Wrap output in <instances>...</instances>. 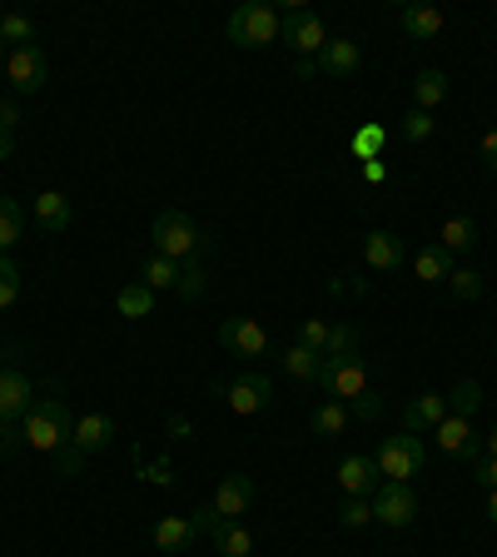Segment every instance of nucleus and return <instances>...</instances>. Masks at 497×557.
Listing matches in <instances>:
<instances>
[{
    "label": "nucleus",
    "mask_w": 497,
    "mask_h": 557,
    "mask_svg": "<svg viewBox=\"0 0 497 557\" xmlns=\"http://www.w3.org/2000/svg\"><path fill=\"white\" fill-rule=\"evenodd\" d=\"M224 30H229V46L239 50H269L274 40H284V11L264 5V0H244Z\"/></svg>",
    "instance_id": "3"
},
{
    "label": "nucleus",
    "mask_w": 497,
    "mask_h": 557,
    "mask_svg": "<svg viewBox=\"0 0 497 557\" xmlns=\"http://www.w3.org/2000/svg\"><path fill=\"white\" fill-rule=\"evenodd\" d=\"M448 418V394H418L403 404V433H433Z\"/></svg>",
    "instance_id": "16"
},
{
    "label": "nucleus",
    "mask_w": 497,
    "mask_h": 557,
    "mask_svg": "<svg viewBox=\"0 0 497 557\" xmlns=\"http://www.w3.org/2000/svg\"><path fill=\"white\" fill-rule=\"evenodd\" d=\"M413 100H418V110H428V115H433V104L448 100V75H443V70H418Z\"/></svg>",
    "instance_id": "28"
},
{
    "label": "nucleus",
    "mask_w": 497,
    "mask_h": 557,
    "mask_svg": "<svg viewBox=\"0 0 497 557\" xmlns=\"http://www.w3.org/2000/svg\"><path fill=\"white\" fill-rule=\"evenodd\" d=\"M150 239H154V255L174 259V264H189V259H204V249H209L204 230H199V224L189 220L185 209H160V214H154V230H150Z\"/></svg>",
    "instance_id": "2"
},
{
    "label": "nucleus",
    "mask_w": 497,
    "mask_h": 557,
    "mask_svg": "<svg viewBox=\"0 0 497 557\" xmlns=\"http://www.w3.org/2000/svg\"><path fill=\"white\" fill-rule=\"evenodd\" d=\"M199 528H195V518H154V528H150V543L160 547V553H189V547L199 543Z\"/></svg>",
    "instance_id": "18"
},
{
    "label": "nucleus",
    "mask_w": 497,
    "mask_h": 557,
    "mask_svg": "<svg viewBox=\"0 0 497 557\" xmlns=\"http://www.w3.org/2000/svg\"><path fill=\"white\" fill-rule=\"evenodd\" d=\"M21 299V269L11 264V255H0V313Z\"/></svg>",
    "instance_id": "37"
},
{
    "label": "nucleus",
    "mask_w": 497,
    "mask_h": 557,
    "mask_svg": "<svg viewBox=\"0 0 497 557\" xmlns=\"http://www.w3.org/2000/svg\"><path fill=\"white\" fill-rule=\"evenodd\" d=\"M403 135L408 139H433V115H428V110H418V104H413V110L403 115Z\"/></svg>",
    "instance_id": "41"
},
{
    "label": "nucleus",
    "mask_w": 497,
    "mask_h": 557,
    "mask_svg": "<svg viewBox=\"0 0 497 557\" xmlns=\"http://www.w3.org/2000/svg\"><path fill=\"white\" fill-rule=\"evenodd\" d=\"M363 259H369V269H378V274H398V269H408V249L394 230H369L363 234Z\"/></svg>",
    "instance_id": "13"
},
{
    "label": "nucleus",
    "mask_w": 497,
    "mask_h": 557,
    "mask_svg": "<svg viewBox=\"0 0 497 557\" xmlns=\"http://www.w3.org/2000/svg\"><path fill=\"white\" fill-rule=\"evenodd\" d=\"M21 433H25V448L50 453V458H55L60 448H70L75 413H70V404L60 398V383H55V388H46V398H35V404H30V413L21 418Z\"/></svg>",
    "instance_id": "1"
},
{
    "label": "nucleus",
    "mask_w": 497,
    "mask_h": 557,
    "mask_svg": "<svg viewBox=\"0 0 497 557\" xmlns=\"http://www.w3.org/2000/svg\"><path fill=\"white\" fill-rule=\"evenodd\" d=\"M284 40H289V50L299 60H319V50L328 46L324 15L309 11V5H289V11H284Z\"/></svg>",
    "instance_id": "6"
},
{
    "label": "nucleus",
    "mask_w": 497,
    "mask_h": 557,
    "mask_svg": "<svg viewBox=\"0 0 497 557\" xmlns=\"http://www.w3.org/2000/svg\"><path fill=\"white\" fill-rule=\"evenodd\" d=\"M0 40H5V46H35V21L25 11H5L0 15Z\"/></svg>",
    "instance_id": "32"
},
{
    "label": "nucleus",
    "mask_w": 497,
    "mask_h": 557,
    "mask_svg": "<svg viewBox=\"0 0 497 557\" xmlns=\"http://www.w3.org/2000/svg\"><path fill=\"white\" fill-rule=\"evenodd\" d=\"M30 404H35L30 379L21 369H11V363H0V423H21L30 413Z\"/></svg>",
    "instance_id": "12"
},
{
    "label": "nucleus",
    "mask_w": 497,
    "mask_h": 557,
    "mask_svg": "<svg viewBox=\"0 0 497 557\" xmlns=\"http://www.w3.org/2000/svg\"><path fill=\"white\" fill-rule=\"evenodd\" d=\"M448 289H452V299L473 304L477 294H483V274H477V269H452V274H448Z\"/></svg>",
    "instance_id": "35"
},
{
    "label": "nucleus",
    "mask_w": 497,
    "mask_h": 557,
    "mask_svg": "<svg viewBox=\"0 0 497 557\" xmlns=\"http://www.w3.org/2000/svg\"><path fill=\"white\" fill-rule=\"evenodd\" d=\"M254 503V478L249 473H224L220 487H214V512L220 518H244Z\"/></svg>",
    "instance_id": "17"
},
{
    "label": "nucleus",
    "mask_w": 497,
    "mask_h": 557,
    "mask_svg": "<svg viewBox=\"0 0 497 557\" xmlns=\"http://www.w3.org/2000/svg\"><path fill=\"white\" fill-rule=\"evenodd\" d=\"M11 154H15V135L11 129H0V160H11Z\"/></svg>",
    "instance_id": "49"
},
{
    "label": "nucleus",
    "mask_w": 497,
    "mask_h": 557,
    "mask_svg": "<svg viewBox=\"0 0 497 557\" xmlns=\"http://www.w3.org/2000/svg\"><path fill=\"white\" fill-rule=\"evenodd\" d=\"M50 463H55V473H60V478H75L85 463H90V458H85V453L75 448V443H70V448H60L55 458H50Z\"/></svg>",
    "instance_id": "40"
},
{
    "label": "nucleus",
    "mask_w": 497,
    "mask_h": 557,
    "mask_svg": "<svg viewBox=\"0 0 497 557\" xmlns=\"http://www.w3.org/2000/svg\"><path fill=\"white\" fill-rule=\"evenodd\" d=\"M278 363H284V373H294V379L313 383V379H319V369H324V354H319V348H303V344H289Z\"/></svg>",
    "instance_id": "25"
},
{
    "label": "nucleus",
    "mask_w": 497,
    "mask_h": 557,
    "mask_svg": "<svg viewBox=\"0 0 497 557\" xmlns=\"http://www.w3.org/2000/svg\"><path fill=\"white\" fill-rule=\"evenodd\" d=\"M477 239H483L477 220H468V214H448L443 220V249L448 255H468V249H477Z\"/></svg>",
    "instance_id": "23"
},
{
    "label": "nucleus",
    "mask_w": 497,
    "mask_h": 557,
    "mask_svg": "<svg viewBox=\"0 0 497 557\" xmlns=\"http://www.w3.org/2000/svg\"><path fill=\"white\" fill-rule=\"evenodd\" d=\"M448 274H452V255L443 244H423L413 255V278H423V284H448Z\"/></svg>",
    "instance_id": "22"
},
{
    "label": "nucleus",
    "mask_w": 497,
    "mask_h": 557,
    "mask_svg": "<svg viewBox=\"0 0 497 557\" xmlns=\"http://www.w3.org/2000/svg\"><path fill=\"white\" fill-rule=\"evenodd\" d=\"M154 299H160V294L145 289V284L135 278V284H125V289L115 294V309L125 313V319H150V313H154Z\"/></svg>",
    "instance_id": "29"
},
{
    "label": "nucleus",
    "mask_w": 497,
    "mask_h": 557,
    "mask_svg": "<svg viewBox=\"0 0 497 557\" xmlns=\"http://www.w3.org/2000/svg\"><path fill=\"white\" fill-rule=\"evenodd\" d=\"M209 543L220 547V557H254V533L239 518H220L209 528Z\"/></svg>",
    "instance_id": "20"
},
{
    "label": "nucleus",
    "mask_w": 497,
    "mask_h": 557,
    "mask_svg": "<svg viewBox=\"0 0 497 557\" xmlns=\"http://www.w3.org/2000/svg\"><path fill=\"white\" fill-rule=\"evenodd\" d=\"M115 418H104V413H85V418H75V433H70V443L90 458V453H104L110 443H115Z\"/></svg>",
    "instance_id": "19"
},
{
    "label": "nucleus",
    "mask_w": 497,
    "mask_h": 557,
    "mask_svg": "<svg viewBox=\"0 0 497 557\" xmlns=\"http://www.w3.org/2000/svg\"><path fill=\"white\" fill-rule=\"evenodd\" d=\"M299 344L324 354V344H328V324H324V319H303V324H299Z\"/></svg>",
    "instance_id": "42"
},
{
    "label": "nucleus",
    "mask_w": 497,
    "mask_h": 557,
    "mask_svg": "<svg viewBox=\"0 0 497 557\" xmlns=\"http://www.w3.org/2000/svg\"><path fill=\"white\" fill-rule=\"evenodd\" d=\"M359 174L369 180V185H383V180H388V164H383V160H363Z\"/></svg>",
    "instance_id": "46"
},
{
    "label": "nucleus",
    "mask_w": 497,
    "mask_h": 557,
    "mask_svg": "<svg viewBox=\"0 0 497 557\" xmlns=\"http://www.w3.org/2000/svg\"><path fill=\"white\" fill-rule=\"evenodd\" d=\"M0 129H11V135H15V129H21V104H15L11 95L0 100Z\"/></svg>",
    "instance_id": "44"
},
{
    "label": "nucleus",
    "mask_w": 497,
    "mask_h": 557,
    "mask_svg": "<svg viewBox=\"0 0 497 557\" xmlns=\"http://www.w3.org/2000/svg\"><path fill=\"white\" fill-rule=\"evenodd\" d=\"M487 458H497V429L487 433Z\"/></svg>",
    "instance_id": "51"
},
{
    "label": "nucleus",
    "mask_w": 497,
    "mask_h": 557,
    "mask_svg": "<svg viewBox=\"0 0 497 557\" xmlns=\"http://www.w3.org/2000/svg\"><path fill=\"white\" fill-rule=\"evenodd\" d=\"M15 453H25L21 423H0V458H15Z\"/></svg>",
    "instance_id": "43"
},
{
    "label": "nucleus",
    "mask_w": 497,
    "mask_h": 557,
    "mask_svg": "<svg viewBox=\"0 0 497 557\" xmlns=\"http://www.w3.org/2000/svg\"><path fill=\"white\" fill-rule=\"evenodd\" d=\"M220 344L229 348L234 359H259V354H264L269 348V334H264V324H259V319H224L220 324Z\"/></svg>",
    "instance_id": "10"
},
{
    "label": "nucleus",
    "mask_w": 497,
    "mask_h": 557,
    "mask_svg": "<svg viewBox=\"0 0 497 557\" xmlns=\"http://www.w3.org/2000/svg\"><path fill=\"white\" fill-rule=\"evenodd\" d=\"M477 483H483L487 493H493V487H497V458H487V453H483V458H477Z\"/></svg>",
    "instance_id": "45"
},
{
    "label": "nucleus",
    "mask_w": 497,
    "mask_h": 557,
    "mask_svg": "<svg viewBox=\"0 0 497 557\" xmlns=\"http://www.w3.org/2000/svg\"><path fill=\"white\" fill-rule=\"evenodd\" d=\"M487 518H493V528H497V487L487 493Z\"/></svg>",
    "instance_id": "50"
},
{
    "label": "nucleus",
    "mask_w": 497,
    "mask_h": 557,
    "mask_svg": "<svg viewBox=\"0 0 497 557\" xmlns=\"http://www.w3.org/2000/svg\"><path fill=\"white\" fill-rule=\"evenodd\" d=\"M433 438H438L443 458H483V438L473 433V418L448 413L438 429H433Z\"/></svg>",
    "instance_id": "11"
},
{
    "label": "nucleus",
    "mask_w": 497,
    "mask_h": 557,
    "mask_svg": "<svg viewBox=\"0 0 497 557\" xmlns=\"http://www.w3.org/2000/svg\"><path fill=\"white\" fill-rule=\"evenodd\" d=\"M398 25L408 30V40H438L448 21H443V11H433V5H403Z\"/></svg>",
    "instance_id": "21"
},
{
    "label": "nucleus",
    "mask_w": 497,
    "mask_h": 557,
    "mask_svg": "<svg viewBox=\"0 0 497 557\" xmlns=\"http://www.w3.org/2000/svg\"><path fill=\"white\" fill-rule=\"evenodd\" d=\"M5 75H11V90H15V95L46 90V81H50V55H46L40 46H11Z\"/></svg>",
    "instance_id": "8"
},
{
    "label": "nucleus",
    "mask_w": 497,
    "mask_h": 557,
    "mask_svg": "<svg viewBox=\"0 0 497 557\" xmlns=\"http://www.w3.org/2000/svg\"><path fill=\"white\" fill-rule=\"evenodd\" d=\"M309 429L319 433V438H338V433L348 429V404H338V398L319 404V408L309 413Z\"/></svg>",
    "instance_id": "27"
},
{
    "label": "nucleus",
    "mask_w": 497,
    "mask_h": 557,
    "mask_svg": "<svg viewBox=\"0 0 497 557\" xmlns=\"http://www.w3.org/2000/svg\"><path fill=\"white\" fill-rule=\"evenodd\" d=\"M224 404H229V413L254 418V413H264V408L274 404V383H269L264 373H239V379L224 388Z\"/></svg>",
    "instance_id": "9"
},
{
    "label": "nucleus",
    "mask_w": 497,
    "mask_h": 557,
    "mask_svg": "<svg viewBox=\"0 0 497 557\" xmlns=\"http://www.w3.org/2000/svg\"><path fill=\"white\" fill-rule=\"evenodd\" d=\"M294 75H299V81H309V75H319V60H294Z\"/></svg>",
    "instance_id": "48"
},
{
    "label": "nucleus",
    "mask_w": 497,
    "mask_h": 557,
    "mask_svg": "<svg viewBox=\"0 0 497 557\" xmlns=\"http://www.w3.org/2000/svg\"><path fill=\"white\" fill-rule=\"evenodd\" d=\"M348 418H359V423H373V418H383V398L373 394H359V398H348Z\"/></svg>",
    "instance_id": "39"
},
{
    "label": "nucleus",
    "mask_w": 497,
    "mask_h": 557,
    "mask_svg": "<svg viewBox=\"0 0 497 557\" xmlns=\"http://www.w3.org/2000/svg\"><path fill=\"white\" fill-rule=\"evenodd\" d=\"M21 230H25V209L11 195H0V255H11L21 244Z\"/></svg>",
    "instance_id": "31"
},
{
    "label": "nucleus",
    "mask_w": 497,
    "mask_h": 557,
    "mask_svg": "<svg viewBox=\"0 0 497 557\" xmlns=\"http://www.w3.org/2000/svg\"><path fill=\"white\" fill-rule=\"evenodd\" d=\"M179 299H189L195 304L199 294H204V259H189V264H179Z\"/></svg>",
    "instance_id": "36"
},
{
    "label": "nucleus",
    "mask_w": 497,
    "mask_h": 557,
    "mask_svg": "<svg viewBox=\"0 0 497 557\" xmlns=\"http://www.w3.org/2000/svg\"><path fill=\"white\" fill-rule=\"evenodd\" d=\"M423 458H428V448H423V438H418V433H398V438H383L378 453H373V463H378V478H388V483H408V478L423 468Z\"/></svg>",
    "instance_id": "5"
},
{
    "label": "nucleus",
    "mask_w": 497,
    "mask_h": 557,
    "mask_svg": "<svg viewBox=\"0 0 497 557\" xmlns=\"http://www.w3.org/2000/svg\"><path fill=\"white\" fill-rule=\"evenodd\" d=\"M369 503H373V522H383V528H408L418 518V493L408 483H388L383 478Z\"/></svg>",
    "instance_id": "7"
},
{
    "label": "nucleus",
    "mask_w": 497,
    "mask_h": 557,
    "mask_svg": "<svg viewBox=\"0 0 497 557\" xmlns=\"http://www.w3.org/2000/svg\"><path fill=\"white\" fill-rule=\"evenodd\" d=\"M477 150H483V164H487V170L497 174V129H487V135H483V145H477Z\"/></svg>",
    "instance_id": "47"
},
{
    "label": "nucleus",
    "mask_w": 497,
    "mask_h": 557,
    "mask_svg": "<svg viewBox=\"0 0 497 557\" xmlns=\"http://www.w3.org/2000/svg\"><path fill=\"white\" fill-rule=\"evenodd\" d=\"M477 408H483V388H477L473 379H463L458 388L448 394V413H458V418H473Z\"/></svg>",
    "instance_id": "33"
},
{
    "label": "nucleus",
    "mask_w": 497,
    "mask_h": 557,
    "mask_svg": "<svg viewBox=\"0 0 497 557\" xmlns=\"http://www.w3.org/2000/svg\"><path fill=\"white\" fill-rule=\"evenodd\" d=\"M5 60H11V46H5V40H0V70H5Z\"/></svg>",
    "instance_id": "52"
},
{
    "label": "nucleus",
    "mask_w": 497,
    "mask_h": 557,
    "mask_svg": "<svg viewBox=\"0 0 497 557\" xmlns=\"http://www.w3.org/2000/svg\"><path fill=\"white\" fill-rule=\"evenodd\" d=\"M35 220L46 224L50 234H60L70 224V199L60 189H46V195H35Z\"/></svg>",
    "instance_id": "26"
},
{
    "label": "nucleus",
    "mask_w": 497,
    "mask_h": 557,
    "mask_svg": "<svg viewBox=\"0 0 497 557\" xmlns=\"http://www.w3.org/2000/svg\"><path fill=\"white\" fill-rule=\"evenodd\" d=\"M383 145H388V129H383V125H373V120H369V125H359V129H353V139H348V150H353V160H383Z\"/></svg>",
    "instance_id": "30"
},
{
    "label": "nucleus",
    "mask_w": 497,
    "mask_h": 557,
    "mask_svg": "<svg viewBox=\"0 0 497 557\" xmlns=\"http://www.w3.org/2000/svg\"><path fill=\"white\" fill-rule=\"evenodd\" d=\"M378 463H373L369 453H348L344 463H338V487H344L348 498H373V487H378Z\"/></svg>",
    "instance_id": "15"
},
{
    "label": "nucleus",
    "mask_w": 497,
    "mask_h": 557,
    "mask_svg": "<svg viewBox=\"0 0 497 557\" xmlns=\"http://www.w3.org/2000/svg\"><path fill=\"white\" fill-rule=\"evenodd\" d=\"M344 354H359V329L353 324H328L324 359H344Z\"/></svg>",
    "instance_id": "34"
},
{
    "label": "nucleus",
    "mask_w": 497,
    "mask_h": 557,
    "mask_svg": "<svg viewBox=\"0 0 497 557\" xmlns=\"http://www.w3.org/2000/svg\"><path fill=\"white\" fill-rule=\"evenodd\" d=\"M338 522H344V528H369V522H373V503L369 498H344Z\"/></svg>",
    "instance_id": "38"
},
{
    "label": "nucleus",
    "mask_w": 497,
    "mask_h": 557,
    "mask_svg": "<svg viewBox=\"0 0 497 557\" xmlns=\"http://www.w3.org/2000/svg\"><path fill=\"white\" fill-rule=\"evenodd\" d=\"M319 70H324L328 81H348V75H359V70H363V50H359V40L328 35V46L319 50Z\"/></svg>",
    "instance_id": "14"
},
{
    "label": "nucleus",
    "mask_w": 497,
    "mask_h": 557,
    "mask_svg": "<svg viewBox=\"0 0 497 557\" xmlns=\"http://www.w3.org/2000/svg\"><path fill=\"white\" fill-rule=\"evenodd\" d=\"M319 388H324L328 398H338V404H348V398L369 394V354H344V359H324V369H319Z\"/></svg>",
    "instance_id": "4"
},
{
    "label": "nucleus",
    "mask_w": 497,
    "mask_h": 557,
    "mask_svg": "<svg viewBox=\"0 0 497 557\" xmlns=\"http://www.w3.org/2000/svg\"><path fill=\"white\" fill-rule=\"evenodd\" d=\"M139 284H145V289H154V294H174V289H179V264H174V259H164V255H150L145 264H139Z\"/></svg>",
    "instance_id": "24"
}]
</instances>
